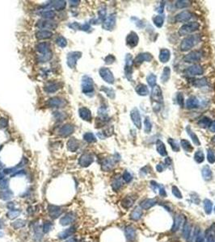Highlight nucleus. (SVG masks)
Returning a JSON list of instances; mask_svg holds the SVG:
<instances>
[{"mask_svg":"<svg viewBox=\"0 0 215 242\" xmlns=\"http://www.w3.org/2000/svg\"><path fill=\"white\" fill-rule=\"evenodd\" d=\"M116 21H117L116 14H110L109 16L106 17L105 19L103 22L102 28L107 31H111L115 28Z\"/></svg>","mask_w":215,"mask_h":242,"instance_id":"9d476101","label":"nucleus"},{"mask_svg":"<svg viewBox=\"0 0 215 242\" xmlns=\"http://www.w3.org/2000/svg\"><path fill=\"white\" fill-rule=\"evenodd\" d=\"M156 149L157 152L159 153L161 156H167L168 152L166 149V146L164 144V142L160 140H158L156 142Z\"/></svg>","mask_w":215,"mask_h":242,"instance_id":"a878e982","label":"nucleus"},{"mask_svg":"<svg viewBox=\"0 0 215 242\" xmlns=\"http://www.w3.org/2000/svg\"><path fill=\"white\" fill-rule=\"evenodd\" d=\"M151 99L154 103L162 105L164 103V96H163V92L161 90L160 87L159 85H155L154 87H152V91H151Z\"/></svg>","mask_w":215,"mask_h":242,"instance_id":"423d86ee","label":"nucleus"},{"mask_svg":"<svg viewBox=\"0 0 215 242\" xmlns=\"http://www.w3.org/2000/svg\"><path fill=\"white\" fill-rule=\"evenodd\" d=\"M151 129H152V123L149 117L147 116L144 120V131L146 133H150L151 132Z\"/></svg>","mask_w":215,"mask_h":242,"instance_id":"c9c22d12","label":"nucleus"},{"mask_svg":"<svg viewBox=\"0 0 215 242\" xmlns=\"http://www.w3.org/2000/svg\"><path fill=\"white\" fill-rule=\"evenodd\" d=\"M61 88V85L59 83L56 82H49L45 84L44 87V90L47 93H54L56 91H58Z\"/></svg>","mask_w":215,"mask_h":242,"instance_id":"a211bd4d","label":"nucleus"},{"mask_svg":"<svg viewBox=\"0 0 215 242\" xmlns=\"http://www.w3.org/2000/svg\"><path fill=\"white\" fill-rule=\"evenodd\" d=\"M202 175H203L205 179H206V180L211 179L212 172L208 166H205L204 168H203V170H202Z\"/></svg>","mask_w":215,"mask_h":242,"instance_id":"58836bf2","label":"nucleus"},{"mask_svg":"<svg viewBox=\"0 0 215 242\" xmlns=\"http://www.w3.org/2000/svg\"><path fill=\"white\" fill-rule=\"evenodd\" d=\"M82 91L84 94L92 96L94 94V83L91 78L84 76L82 80Z\"/></svg>","mask_w":215,"mask_h":242,"instance_id":"f03ea898","label":"nucleus"},{"mask_svg":"<svg viewBox=\"0 0 215 242\" xmlns=\"http://www.w3.org/2000/svg\"><path fill=\"white\" fill-rule=\"evenodd\" d=\"M52 58V53H47V54H43L40 56V58H38L39 62H49Z\"/></svg>","mask_w":215,"mask_h":242,"instance_id":"49530a36","label":"nucleus"},{"mask_svg":"<svg viewBox=\"0 0 215 242\" xmlns=\"http://www.w3.org/2000/svg\"><path fill=\"white\" fill-rule=\"evenodd\" d=\"M153 22L157 28H162L164 23V16L161 15H156L153 18Z\"/></svg>","mask_w":215,"mask_h":242,"instance_id":"473e14b6","label":"nucleus"},{"mask_svg":"<svg viewBox=\"0 0 215 242\" xmlns=\"http://www.w3.org/2000/svg\"><path fill=\"white\" fill-rule=\"evenodd\" d=\"M83 139L88 143H93V142L96 141V137H95V135L91 133V132H87V133L84 134Z\"/></svg>","mask_w":215,"mask_h":242,"instance_id":"4c0bfd02","label":"nucleus"},{"mask_svg":"<svg viewBox=\"0 0 215 242\" xmlns=\"http://www.w3.org/2000/svg\"><path fill=\"white\" fill-rule=\"evenodd\" d=\"M207 79L206 78H198V79H195L193 80L192 82V84L194 87H197V88H200V87H205L207 85Z\"/></svg>","mask_w":215,"mask_h":242,"instance_id":"7c9ffc66","label":"nucleus"},{"mask_svg":"<svg viewBox=\"0 0 215 242\" xmlns=\"http://www.w3.org/2000/svg\"><path fill=\"white\" fill-rule=\"evenodd\" d=\"M200 28V24L197 22H190L186 24H184L179 29V35L180 36H187L190 33H194Z\"/></svg>","mask_w":215,"mask_h":242,"instance_id":"7ed1b4c3","label":"nucleus"},{"mask_svg":"<svg viewBox=\"0 0 215 242\" xmlns=\"http://www.w3.org/2000/svg\"><path fill=\"white\" fill-rule=\"evenodd\" d=\"M176 101H177V103H178L181 107H184V95H183L182 93H180V92L177 93V95H176Z\"/></svg>","mask_w":215,"mask_h":242,"instance_id":"de8ad7c7","label":"nucleus"},{"mask_svg":"<svg viewBox=\"0 0 215 242\" xmlns=\"http://www.w3.org/2000/svg\"><path fill=\"white\" fill-rule=\"evenodd\" d=\"M209 130L212 132H215V121H213L210 124V126L209 127Z\"/></svg>","mask_w":215,"mask_h":242,"instance_id":"4d7b16f0","label":"nucleus"},{"mask_svg":"<svg viewBox=\"0 0 215 242\" xmlns=\"http://www.w3.org/2000/svg\"><path fill=\"white\" fill-rule=\"evenodd\" d=\"M37 51L41 54H47L51 53V44L48 42H41L37 45Z\"/></svg>","mask_w":215,"mask_h":242,"instance_id":"f3484780","label":"nucleus"},{"mask_svg":"<svg viewBox=\"0 0 215 242\" xmlns=\"http://www.w3.org/2000/svg\"><path fill=\"white\" fill-rule=\"evenodd\" d=\"M6 126H7L6 119H0V128H5Z\"/></svg>","mask_w":215,"mask_h":242,"instance_id":"864d4df0","label":"nucleus"},{"mask_svg":"<svg viewBox=\"0 0 215 242\" xmlns=\"http://www.w3.org/2000/svg\"><path fill=\"white\" fill-rule=\"evenodd\" d=\"M113 127H110V128H108L107 129L104 131V135L106 137H110L111 135H113Z\"/></svg>","mask_w":215,"mask_h":242,"instance_id":"8fccbe9b","label":"nucleus"},{"mask_svg":"<svg viewBox=\"0 0 215 242\" xmlns=\"http://www.w3.org/2000/svg\"><path fill=\"white\" fill-rule=\"evenodd\" d=\"M153 59V56L149 53H139L135 59L134 60V63L135 64V65L137 66H139L140 65H142V63L144 62H150L152 61Z\"/></svg>","mask_w":215,"mask_h":242,"instance_id":"ddd939ff","label":"nucleus"},{"mask_svg":"<svg viewBox=\"0 0 215 242\" xmlns=\"http://www.w3.org/2000/svg\"><path fill=\"white\" fill-rule=\"evenodd\" d=\"M79 116L81 117V119H83V120H86V121H91V112L87 107H81V108H79Z\"/></svg>","mask_w":215,"mask_h":242,"instance_id":"4be33fe9","label":"nucleus"},{"mask_svg":"<svg viewBox=\"0 0 215 242\" xmlns=\"http://www.w3.org/2000/svg\"><path fill=\"white\" fill-rule=\"evenodd\" d=\"M93 161V157L89 154H84L80 159V163L82 166H88Z\"/></svg>","mask_w":215,"mask_h":242,"instance_id":"f704fd0d","label":"nucleus"},{"mask_svg":"<svg viewBox=\"0 0 215 242\" xmlns=\"http://www.w3.org/2000/svg\"><path fill=\"white\" fill-rule=\"evenodd\" d=\"M194 157H195V161H196L197 163H201L204 162V153H203L202 151H200V150L196 152L195 155H194Z\"/></svg>","mask_w":215,"mask_h":242,"instance_id":"c03bdc74","label":"nucleus"},{"mask_svg":"<svg viewBox=\"0 0 215 242\" xmlns=\"http://www.w3.org/2000/svg\"><path fill=\"white\" fill-rule=\"evenodd\" d=\"M190 5V2L186 1V0H179L175 2V7L179 8V9H182V8H185V7H189Z\"/></svg>","mask_w":215,"mask_h":242,"instance_id":"ea45409f","label":"nucleus"},{"mask_svg":"<svg viewBox=\"0 0 215 242\" xmlns=\"http://www.w3.org/2000/svg\"><path fill=\"white\" fill-rule=\"evenodd\" d=\"M66 6V1H62V0H59V1H52V2H50V3L46 5V7H54L55 10H57V11H62V10H64Z\"/></svg>","mask_w":215,"mask_h":242,"instance_id":"aec40b11","label":"nucleus"},{"mask_svg":"<svg viewBox=\"0 0 215 242\" xmlns=\"http://www.w3.org/2000/svg\"><path fill=\"white\" fill-rule=\"evenodd\" d=\"M146 81H147V83L149 84V86L154 87L156 85L157 78L154 74H150L149 75L147 76V78H146Z\"/></svg>","mask_w":215,"mask_h":242,"instance_id":"e433bc0d","label":"nucleus"},{"mask_svg":"<svg viewBox=\"0 0 215 242\" xmlns=\"http://www.w3.org/2000/svg\"><path fill=\"white\" fill-rule=\"evenodd\" d=\"M168 143L170 144L171 148H172L175 152H179V151H180V145H179V144L177 143V141H175L174 139L169 138V139H168Z\"/></svg>","mask_w":215,"mask_h":242,"instance_id":"37998d69","label":"nucleus"},{"mask_svg":"<svg viewBox=\"0 0 215 242\" xmlns=\"http://www.w3.org/2000/svg\"><path fill=\"white\" fill-rule=\"evenodd\" d=\"M133 65L134 60L131 54L128 53L125 56V77L129 81H132V74H133Z\"/></svg>","mask_w":215,"mask_h":242,"instance_id":"20e7f679","label":"nucleus"},{"mask_svg":"<svg viewBox=\"0 0 215 242\" xmlns=\"http://www.w3.org/2000/svg\"><path fill=\"white\" fill-rule=\"evenodd\" d=\"M56 44L58 45L59 47L64 48L67 45V40H66V38L63 37V36H58V37L56 39Z\"/></svg>","mask_w":215,"mask_h":242,"instance_id":"79ce46f5","label":"nucleus"},{"mask_svg":"<svg viewBox=\"0 0 215 242\" xmlns=\"http://www.w3.org/2000/svg\"><path fill=\"white\" fill-rule=\"evenodd\" d=\"M170 76H171V69L168 66H166L163 70V74L161 76V82L163 83H167L170 78Z\"/></svg>","mask_w":215,"mask_h":242,"instance_id":"2f4dec72","label":"nucleus"},{"mask_svg":"<svg viewBox=\"0 0 215 242\" xmlns=\"http://www.w3.org/2000/svg\"><path fill=\"white\" fill-rule=\"evenodd\" d=\"M90 24H84L83 25L81 26V30H83V31H88V29H90Z\"/></svg>","mask_w":215,"mask_h":242,"instance_id":"5fc2aeb1","label":"nucleus"},{"mask_svg":"<svg viewBox=\"0 0 215 242\" xmlns=\"http://www.w3.org/2000/svg\"><path fill=\"white\" fill-rule=\"evenodd\" d=\"M99 74L103 78V80L105 81L107 83H109V84H113L114 83L115 78L113 76V74L109 68H106V67L100 68L99 70Z\"/></svg>","mask_w":215,"mask_h":242,"instance_id":"1a4fd4ad","label":"nucleus"},{"mask_svg":"<svg viewBox=\"0 0 215 242\" xmlns=\"http://www.w3.org/2000/svg\"><path fill=\"white\" fill-rule=\"evenodd\" d=\"M101 90L104 91V93H105V94L110 98H113H113H115V92H114V90H113L112 88H109V87H102Z\"/></svg>","mask_w":215,"mask_h":242,"instance_id":"a19ab883","label":"nucleus"},{"mask_svg":"<svg viewBox=\"0 0 215 242\" xmlns=\"http://www.w3.org/2000/svg\"><path fill=\"white\" fill-rule=\"evenodd\" d=\"M203 73H204V69L202 68V66L197 64L191 65L184 70V74L189 77L202 75Z\"/></svg>","mask_w":215,"mask_h":242,"instance_id":"6e6552de","label":"nucleus"},{"mask_svg":"<svg viewBox=\"0 0 215 242\" xmlns=\"http://www.w3.org/2000/svg\"><path fill=\"white\" fill-rule=\"evenodd\" d=\"M135 91L137 94L141 96H146L149 94L148 87L145 84H138L135 88Z\"/></svg>","mask_w":215,"mask_h":242,"instance_id":"393cba45","label":"nucleus"},{"mask_svg":"<svg viewBox=\"0 0 215 242\" xmlns=\"http://www.w3.org/2000/svg\"><path fill=\"white\" fill-rule=\"evenodd\" d=\"M164 5H165V2H161L160 6H159V7L158 8V12H159V14H162V13L164 12Z\"/></svg>","mask_w":215,"mask_h":242,"instance_id":"603ef678","label":"nucleus"},{"mask_svg":"<svg viewBox=\"0 0 215 242\" xmlns=\"http://www.w3.org/2000/svg\"><path fill=\"white\" fill-rule=\"evenodd\" d=\"M47 104L50 107H63L66 104V100L62 98L54 97L48 100Z\"/></svg>","mask_w":215,"mask_h":242,"instance_id":"4468645a","label":"nucleus"},{"mask_svg":"<svg viewBox=\"0 0 215 242\" xmlns=\"http://www.w3.org/2000/svg\"><path fill=\"white\" fill-rule=\"evenodd\" d=\"M207 159L209 163H214L215 162V155L214 151L212 149H208L207 153Z\"/></svg>","mask_w":215,"mask_h":242,"instance_id":"a18cd8bd","label":"nucleus"},{"mask_svg":"<svg viewBox=\"0 0 215 242\" xmlns=\"http://www.w3.org/2000/svg\"><path fill=\"white\" fill-rule=\"evenodd\" d=\"M74 132V127L72 125V124H65L60 128L59 130V134L62 136V137H68L70 135L73 133Z\"/></svg>","mask_w":215,"mask_h":242,"instance_id":"6ab92c4d","label":"nucleus"},{"mask_svg":"<svg viewBox=\"0 0 215 242\" xmlns=\"http://www.w3.org/2000/svg\"><path fill=\"white\" fill-rule=\"evenodd\" d=\"M81 24H79V23H73V24H70L69 27L70 28H71L72 29H74V30H78V29H81Z\"/></svg>","mask_w":215,"mask_h":242,"instance_id":"3c124183","label":"nucleus"},{"mask_svg":"<svg viewBox=\"0 0 215 242\" xmlns=\"http://www.w3.org/2000/svg\"><path fill=\"white\" fill-rule=\"evenodd\" d=\"M202 52L200 50H194L190 52L184 57V61L187 63H194L200 61L202 58Z\"/></svg>","mask_w":215,"mask_h":242,"instance_id":"0eeeda50","label":"nucleus"},{"mask_svg":"<svg viewBox=\"0 0 215 242\" xmlns=\"http://www.w3.org/2000/svg\"><path fill=\"white\" fill-rule=\"evenodd\" d=\"M180 145L182 146V148L185 151H187V152H192L193 150V147L191 145V143L189 141H187V140H184V139L181 140L180 141Z\"/></svg>","mask_w":215,"mask_h":242,"instance_id":"72a5a7b5","label":"nucleus"},{"mask_svg":"<svg viewBox=\"0 0 215 242\" xmlns=\"http://www.w3.org/2000/svg\"><path fill=\"white\" fill-rule=\"evenodd\" d=\"M200 40H201V36L199 34L188 36L181 41L180 50L183 52H187V51L190 50L194 46H196L197 44L200 43Z\"/></svg>","mask_w":215,"mask_h":242,"instance_id":"f257e3e1","label":"nucleus"},{"mask_svg":"<svg viewBox=\"0 0 215 242\" xmlns=\"http://www.w3.org/2000/svg\"><path fill=\"white\" fill-rule=\"evenodd\" d=\"M212 121L211 119H209V117H206V116H203L202 118H200L198 121V126L200 127V128H209L211 124Z\"/></svg>","mask_w":215,"mask_h":242,"instance_id":"bb28decb","label":"nucleus"},{"mask_svg":"<svg viewBox=\"0 0 215 242\" xmlns=\"http://www.w3.org/2000/svg\"><path fill=\"white\" fill-rule=\"evenodd\" d=\"M36 26L40 30H55L58 27V24L49 19H40L37 21Z\"/></svg>","mask_w":215,"mask_h":242,"instance_id":"39448f33","label":"nucleus"},{"mask_svg":"<svg viewBox=\"0 0 215 242\" xmlns=\"http://www.w3.org/2000/svg\"><path fill=\"white\" fill-rule=\"evenodd\" d=\"M186 131H187V132H188V135L189 136L190 138L192 139V141H193V143H194L196 145H200V141H199V139H198V137H197V135H196V134L194 133V132H193L192 128H191V127L190 126L187 127V128H186Z\"/></svg>","mask_w":215,"mask_h":242,"instance_id":"c85d7f7f","label":"nucleus"},{"mask_svg":"<svg viewBox=\"0 0 215 242\" xmlns=\"http://www.w3.org/2000/svg\"><path fill=\"white\" fill-rule=\"evenodd\" d=\"M171 58V52L168 49H161L159 53V60L162 63H167Z\"/></svg>","mask_w":215,"mask_h":242,"instance_id":"b1692460","label":"nucleus"},{"mask_svg":"<svg viewBox=\"0 0 215 242\" xmlns=\"http://www.w3.org/2000/svg\"><path fill=\"white\" fill-rule=\"evenodd\" d=\"M53 36V33L49 30H40L36 33V36L38 40H45L49 39Z\"/></svg>","mask_w":215,"mask_h":242,"instance_id":"5701e85b","label":"nucleus"},{"mask_svg":"<svg viewBox=\"0 0 215 242\" xmlns=\"http://www.w3.org/2000/svg\"><path fill=\"white\" fill-rule=\"evenodd\" d=\"M67 147L70 151L74 152L79 148V142L75 138H70L67 142Z\"/></svg>","mask_w":215,"mask_h":242,"instance_id":"cd10ccee","label":"nucleus"},{"mask_svg":"<svg viewBox=\"0 0 215 242\" xmlns=\"http://www.w3.org/2000/svg\"><path fill=\"white\" fill-rule=\"evenodd\" d=\"M130 118L136 128L138 129H141L142 128V119H141V115H140L138 109L135 107L130 112Z\"/></svg>","mask_w":215,"mask_h":242,"instance_id":"f8f14e48","label":"nucleus"},{"mask_svg":"<svg viewBox=\"0 0 215 242\" xmlns=\"http://www.w3.org/2000/svg\"><path fill=\"white\" fill-rule=\"evenodd\" d=\"M139 37L135 32H131L126 37V44L131 49L135 48L138 44Z\"/></svg>","mask_w":215,"mask_h":242,"instance_id":"2eb2a0df","label":"nucleus"},{"mask_svg":"<svg viewBox=\"0 0 215 242\" xmlns=\"http://www.w3.org/2000/svg\"><path fill=\"white\" fill-rule=\"evenodd\" d=\"M79 1H70V6H77V5H79Z\"/></svg>","mask_w":215,"mask_h":242,"instance_id":"13d9d810","label":"nucleus"},{"mask_svg":"<svg viewBox=\"0 0 215 242\" xmlns=\"http://www.w3.org/2000/svg\"><path fill=\"white\" fill-rule=\"evenodd\" d=\"M193 15L192 12L189 11H184L180 12L175 16V20L179 23H182V22H187L193 18Z\"/></svg>","mask_w":215,"mask_h":242,"instance_id":"dca6fc26","label":"nucleus"},{"mask_svg":"<svg viewBox=\"0 0 215 242\" xmlns=\"http://www.w3.org/2000/svg\"><path fill=\"white\" fill-rule=\"evenodd\" d=\"M115 61H116V58L112 54L108 55L105 58V59H104V62H105L107 65H111V64H113Z\"/></svg>","mask_w":215,"mask_h":242,"instance_id":"09e8293b","label":"nucleus"},{"mask_svg":"<svg viewBox=\"0 0 215 242\" xmlns=\"http://www.w3.org/2000/svg\"><path fill=\"white\" fill-rule=\"evenodd\" d=\"M40 15L45 19H49L51 20L52 19L55 18L56 16V12L53 10H45L40 12Z\"/></svg>","mask_w":215,"mask_h":242,"instance_id":"c756f323","label":"nucleus"},{"mask_svg":"<svg viewBox=\"0 0 215 242\" xmlns=\"http://www.w3.org/2000/svg\"><path fill=\"white\" fill-rule=\"evenodd\" d=\"M82 57V53L80 52H71L67 55V65L70 68L74 69L77 65V62Z\"/></svg>","mask_w":215,"mask_h":242,"instance_id":"9b49d317","label":"nucleus"},{"mask_svg":"<svg viewBox=\"0 0 215 242\" xmlns=\"http://www.w3.org/2000/svg\"><path fill=\"white\" fill-rule=\"evenodd\" d=\"M212 142H213V143H214L215 144V136H214V137H212Z\"/></svg>","mask_w":215,"mask_h":242,"instance_id":"052dcab7","label":"nucleus"},{"mask_svg":"<svg viewBox=\"0 0 215 242\" xmlns=\"http://www.w3.org/2000/svg\"><path fill=\"white\" fill-rule=\"evenodd\" d=\"M200 102L195 96H191L186 100V107L188 109H194L199 107Z\"/></svg>","mask_w":215,"mask_h":242,"instance_id":"412c9836","label":"nucleus"},{"mask_svg":"<svg viewBox=\"0 0 215 242\" xmlns=\"http://www.w3.org/2000/svg\"><path fill=\"white\" fill-rule=\"evenodd\" d=\"M156 169H157V170L159 171V172H161V171H162V170H163V168H162V166H161L160 164L157 166Z\"/></svg>","mask_w":215,"mask_h":242,"instance_id":"bf43d9fd","label":"nucleus"},{"mask_svg":"<svg viewBox=\"0 0 215 242\" xmlns=\"http://www.w3.org/2000/svg\"><path fill=\"white\" fill-rule=\"evenodd\" d=\"M124 178L127 181V182H129V180H131V175L128 173V172H125V173H124Z\"/></svg>","mask_w":215,"mask_h":242,"instance_id":"6e6d98bb","label":"nucleus"}]
</instances>
